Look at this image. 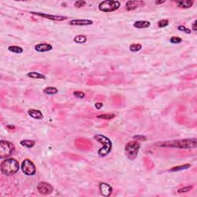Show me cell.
<instances>
[{
  "label": "cell",
  "mask_w": 197,
  "mask_h": 197,
  "mask_svg": "<svg viewBox=\"0 0 197 197\" xmlns=\"http://www.w3.org/2000/svg\"><path fill=\"white\" fill-rule=\"evenodd\" d=\"M37 190L42 195L46 196L53 193V187L51 184L46 182H40L37 186Z\"/></svg>",
  "instance_id": "9"
},
{
  "label": "cell",
  "mask_w": 197,
  "mask_h": 197,
  "mask_svg": "<svg viewBox=\"0 0 197 197\" xmlns=\"http://www.w3.org/2000/svg\"><path fill=\"white\" fill-rule=\"evenodd\" d=\"M140 148V144L138 141H131L126 143L125 146V154L130 160H134L138 156L139 150Z\"/></svg>",
  "instance_id": "4"
},
{
  "label": "cell",
  "mask_w": 197,
  "mask_h": 197,
  "mask_svg": "<svg viewBox=\"0 0 197 197\" xmlns=\"http://www.w3.org/2000/svg\"><path fill=\"white\" fill-rule=\"evenodd\" d=\"M102 106H103L102 102H96V103H95V108H96V110H100L101 108H102Z\"/></svg>",
  "instance_id": "33"
},
{
  "label": "cell",
  "mask_w": 197,
  "mask_h": 197,
  "mask_svg": "<svg viewBox=\"0 0 197 197\" xmlns=\"http://www.w3.org/2000/svg\"><path fill=\"white\" fill-rule=\"evenodd\" d=\"M29 13L35 15V16H37L43 17V18H47V19L56 21V22H62V21H65V19H67V17L64 16H55V15H50L46 14V13H43V12H29Z\"/></svg>",
  "instance_id": "8"
},
{
  "label": "cell",
  "mask_w": 197,
  "mask_h": 197,
  "mask_svg": "<svg viewBox=\"0 0 197 197\" xmlns=\"http://www.w3.org/2000/svg\"><path fill=\"white\" fill-rule=\"evenodd\" d=\"M165 3V1H156L155 2V4L156 5H162Z\"/></svg>",
  "instance_id": "35"
},
{
  "label": "cell",
  "mask_w": 197,
  "mask_h": 197,
  "mask_svg": "<svg viewBox=\"0 0 197 197\" xmlns=\"http://www.w3.org/2000/svg\"><path fill=\"white\" fill-rule=\"evenodd\" d=\"M142 46L141 44L139 43H133L132 45H130L129 49L131 52H133V53H136V52H139L142 49Z\"/></svg>",
  "instance_id": "24"
},
{
  "label": "cell",
  "mask_w": 197,
  "mask_h": 197,
  "mask_svg": "<svg viewBox=\"0 0 197 197\" xmlns=\"http://www.w3.org/2000/svg\"><path fill=\"white\" fill-rule=\"evenodd\" d=\"M43 92L46 95H49V96H53V95H55L59 92V90L55 87L53 86H48V87L45 88L43 90Z\"/></svg>",
  "instance_id": "18"
},
{
  "label": "cell",
  "mask_w": 197,
  "mask_h": 197,
  "mask_svg": "<svg viewBox=\"0 0 197 197\" xmlns=\"http://www.w3.org/2000/svg\"><path fill=\"white\" fill-rule=\"evenodd\" d=\"M190 166H191V165L189 164V163H187V164L181 165V166H176L173 167V168L169 169V171H170V172H179V171L185 170V169H189V168H190Z\"/></svg>",
  "instance_id": "19"
},
{
  "label": "cell",
  "mask_w": 197,
  "mask_h": 197,
  "mask_svg": "<svg viewBox=\"0 0 197 197\" xmlns=\"http://www.w3.org/2000/svg\"><path fill=\"white\" fill-rule=\"evenodd\" d=\"M8 49L11 53H16V54H21V53H23V48L18 46H9Z\"/></svg>",
  "instance_id": "21"
},
{
  "label": "cell",
  "mask_w": 197,
  "mask_h": 197,
  "mask_svg": "<svg viewBox=\"0 0 197 197\" xmlns=\"http://www.w3.org/2000/svg\"><path fill=\"white\" fill-rule=\"evenodd\" d=\"M115 116H115V114L108 113V114H100V115H98L96 117H97L98 119H101L110 120L115 118Z\"/></svg>",
  "instance_id": "23"
},
{
  "label": "cell",
  "mask_w": 197,
  "mask_h": 197,
  "mask_svg": "<svg viewBox=\"0 0 197 197\" xmlns=\"http://www.w3.org/2000/svg\"><path fill=\"white\" fill-rule=\"evenodd\" d=\"M121 6L119 1H115V0H106L102 1L99 5L100 10L104 12H115L119 9Z\"/></svg>",
  "instance_id": "5"
},
{
  "label": "cell",
  "mask_w": 197,
  "mask_h": 197,
  "mask_svg": "<svg viewBox=\"0 0 197 197\" xmlns=\"http://www.w3.org/2000/svg\"><path fill=\"white\" fill-rule=\"evenodd\" d=\"M156 146L160 147H169L177 149H195L197 146L196 138L180 139L170 141H163L156 143Z\"/></svg>",
  "instance_id": "1"
},
{
  "label": "cell",
  "mask_w": 197,
  "mask_h": 197,
  "mask_svg": "<svg viewBox=\"0 0 197 197\" xmlns=\"http://www.w3.org/2000/svg\"><path fill=\"white\" fill-rule=\"evenodd\" d=\"M94 139H96L97 142L101 143L102 145L101 149L98 150V154L100 156L103 157L110 154V152L112 150V141L110 140V138H108L107 136H104L102 134H97L94 136Z\"/></svg>",
  "instance_id": "3"
},
{
  "label": "cell",
  "mask_w": 197,
  "mask_h": 197,
  "mask_svg": "<svg viewBox=\"0 0 197 197\" xmlns=\"http://www.w3.org/2000/svg\"><path fill=\"white\" fill-rule=\"evenodd\" d=\"M86 4V2L85 1H76L75 2V6L76 8H82V7H83L85 6V5Z\"/></svg>",
  "instance_id": "31"
},
{
  "label": "cell",
  "mask_w": 197,
  "mask_h": 197,
  "mask_svg": "<svg viewBox=\"0 0 197 197\" xmlns=\"http://www.w3.org/2000/svg\"><path fill=\"white\" fill-rule=\"evenodd\" d=\"M21 169L26 176H34L36 173V168L34 163L28 159H26L21 164Z\"/></svg>",
  "instance_id": "7"
},
{
  "label": "cell",
  "mask_w": 197,
  "mask_h": 197,
  "mask_svg": "<svg viewBox=\"0 0 197 197\" xmlns=\"http://www.w3.org/2000/svg\"><path fill=\"white\" fill-rule=\"evenodd\" d=\"M86 41H87V37L84 36V35H78L74 38V42L75 43H79V44L85 43Z\"/></svg>",
  "instance_id": "22"
},
{
  "label": "cell",
  "mask_w": 197,
  "mask_h": 197,
  "mask_svg": "<svg viewBox=\"0 0 197 197\" xmlns=\"http://www.w3.org/2000/svg\"><path fill=\"white\" fill-rule=\"evenodd\" d=\"M197 20L196 19V20H194V22H193V25H192V30L194 31V32H196V31L197 30Z\"/></svg>",
  "instance_id": "32"
},
{
  "label": "cell",
  "mask_w": 197,
  "mask_h": 197,
  "mask_svg": "<svg viewBox=\"0 0 197 197\" xmlns=\"http://www.w3.org/2000/svg\"><path fill=\"white\" fill-rule=\"evenodd\" d=\"M73 95H74V96H75V97L78 98V99H83L85 96V94L83 92H82V91L73 92Z\"/></svg>",
  "instance_id": "30"
},
{
  "label": "cell",
  "mask_w": 197,
  "mask_h": 197,
  "mask_svg": "<svg viewBox=\"0 0 197 197\" xmlns=\"http://www.w3.org/2000/svg\"><path fill=\"white\" fill-rule=\"evenodd\" d=\"M176 3L179 8L189 9L193 6L194 2L193 0H183V1H176Z\"/></svg>",
  "instance_id": "14"
},
{
  "label": "cell",
  "mask_w": 197,
  "mask_h": 197,
  "mask_svg": "<svg viewBox=\"0 0 197 197\" xmlns=\"http://www.w3.org/2000/svg\"><path fill=\"white\" fill-rule=\"evenodd\" d=\"M169 21L168 19H162V20L158 22V26L159 28H164V27H166L167 26H169Z\"/></svg>",
  "instance_id": "26"
},
{
  "label": "cell",
  "mask_w": 197,
  "mask_h": 197,
  "mask_svg": "<svg viewBox=\"0 0 197 197\" xmlns=\"http://www.w3.org/2000/svg\"><path fill=\"white\" fill-rule=\"evenodd\" d=\"M6 128L8 129L9 130H14L16 129V126H13V125H7Z\"/></svg>",
  "instance_id": "34"
},
{
  "label": "cell",
  "mask_w": 197,
  "mask_h": 197,
  "mask_svg": "<svg viewBox=\"0 0 197 197\" xmlns=\"http://www.w3.org/2000/svg\"><path fill=\"white\" fill-rule=\"evenodd\" d=\"M15 147L12 142L9 141H0V158L6 159L10 156L14 152Z\"/></svg>",
  "instance_id": "6"
},
{
  "label": "cell",
  "mask_w": 197,
  "mask_h": 197,
  "mask_svg": "<svg viewBox=\"0 0 197 197\" xmlns=\"http://www.w3.org/2000/svg\"><path fill=\"white\" fill-rule=\"evenodd\" d=\"M143 3L142 2L139 1H127L126 3V9L127 11L135 10L139 6V4Z\"/></svg>",
  "instance_id": "15"
},
{
  "label": "cell",
  "mask_w": 197,
  "mask_h": 197,
  "mask_svg": "<svg viewBox=\"0 0 197 197\" xmlns=\"http://www.w3.org/2000/svg\"><path fill=\"white\" fill-rule=\"evenodd\" d=\"M28 115L31 116L32 118L35 119H43V112L38 110H34V109L28 110Z\"/></svg>",
  "instance_id": "13"
},
{
  "label": "cell",
  "mask_w": 197,
  "mask_h": 197,
  "mask_svg": "<svg viewBox=\"0 0 197 197\" xmlns=\"http://www.w3.org/2000/svg\"><path fill=\"white\" fill-rule=\"evenodd\" d=\"M99 188H100V192L101 195L103 196H110L112 193V187L109 183L102 182L99 185Z\"/></svg>",
  "instance_id": "10"
},
{
  "label": "cell",
  "mask_w": 197,
  "mask_h": 197,
  "mask_svg": "<svg viewBox=\"0 0 197 197\" xmlns=\"http://www.w3.org/2000/svg\"><path fill=\"white\" fill-rule=\"evenodd\" d=\"M19 163L14 158H6L0 165L1 172L6 176L16 174L19 169Z\"/></svg>",
  "instance_id": "2"
},
{
  "label": "cell",
  "mask_w": 197,
  "mask_h": 197,
  "mask_svg": "<svg viewBox=\"0 0 197 197\" xmlns=\"http://www.w3.org/2000/svg\"><path fill=\"white\" fill-rule=\"evenodd\" d=\"M150 22L149 21H136L133 23V26L136 28H147L150 26Z\"/></svg>",
  "instance_id": "16"
},
{
  "label": "cell",
  "mask_w": 197,
  "mask_h": 197,
  "mask_svg": "<svg viewBox=\"0 0 197 197\" xmlns=\"http://www.w3.org/2000/svg\"><path fill=\"white\" fill-rule=\"evenodd\" d=\"M53 49V46L48 43H39L35 46V50L39 53H46Z\"/></svg>",
  "instance_id": "12"
},
{
  "label": "cell",
  "mask_w": 197,
  "mask_h": 197,
  "mask_svg": "<svg viewBox=\"0 0 197 197\" xmlns=\"http://www.w3.org/2000/svg\"><path fill=\"white\" fill-rule=\"evenodd\" d=\"M20 145L23 147H26V148H33L36 145V142L34 140H31V139H23L20 142Z\"/></svg>",
  "instance_id": "20"
},
{
  "label": "cell",
  "mask_w": 197,
  "mask_h": 197,
  "mask_svg": "<svg viewBox=\"0 0 197 197\" xmlns=\"http://www.w3.org/2000/svg\"><path fill=\"white\" fill-rule=\"evenodd\" d=\"M183 39H181L180 37L178 36H172L169 39V42L173 44H179V43H182Z\"/></svg>",
  "instance_id": "25"
},
{
  "label": "cell",
  "mask_w": 197,
  "mask_h": 197,
  "mask_svg": "<svg viewBox=\"0 0 197 197\" xmlns=\"http://www.w3.org/2000/svg\"><path fill=\"white\" fill-rule=\"evenodd\" d=\"M133 139H136V141H138V142H145V141L147 140V136H143V135H136V136H133Z\"/></svg>",
  "instance_id": "27"
},
{
  "label": "cell",
  "mask_w": 197,
  "mask_h": 197,
  "mask_svg": "<svg viewBox=\"0 0 197 197\" xmlns=\"http://www.w3.org/2000/svg\"><path fill=\"white\" fill-rule=\"evenodd\" d=\"M93 21L90 19H73L69 21V25L75 26H85L93 24Z\"/></svg>",
  "instance_id": "11"
},
{
  "label": "cell",
  "mask_w": 197,
  "mask_h": 197,
  "mask_svg": "<svg viewBox=\"0 0 197 197\" xmlns=\"http://www.w3.org/2000/svg\"><path fill=\"white\" fill-rule=\"evenodd\" d=\"M193 189V186H188L186 187H182L180 189H178V193H187V192L190 191L191 189Z\"/></svg>",
  "instance_id": "29"
},
{
  "label": "cell",
  "mask_w": 197,
  "mask_h": 197,
  "mask_svg": "<svg viewBox=\"0 0 197 197\" xmlns=\"http://www.w3.org/2000/svg\"><path fill=\"white\" fill-rule=\"evenodd\" d=\"M178 29H179L180 32H183V33H185L186 34H190L191 33V29H189V28H187V27L184 26L183 25H181V26H178Z\"/></svg>",
  "instance_id": "28"
},
{
  "label": "cell",
  "mask_w": 197,
  "mask_h": 197,
  "mask_svg": "<svg viewBox=\"0 0 197 197\" xmlns=\"http://www.w3.org/2000/svg\"><path fill=\"white\" fill-rule=\"evenodd\" d=\"M27 76L31 79H46V76L43 74L37 72H29L27 73Z\"/></svg>",
  "instance_id": "17"
}]
</instances>
